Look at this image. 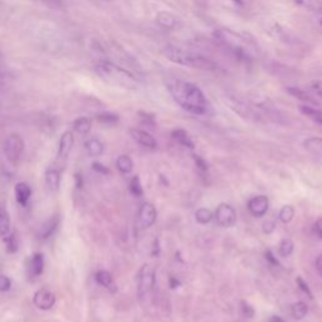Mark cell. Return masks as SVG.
<instances>
[{
    "instance_id": "obj_1",
    "label": "cell",
    "mask_w": 322,
    "mask_h": 322,
    "mask_svg": "<svg viewBox=\"0 0 322 322\" xmlns=\"http://www.w3.org/2000/svg\"><path fill=\"white\" fill-rule=\"evenodd\" d=\"M170 94L183 110L193 115H205L208 101L196 85L182 79H171L166 83Z\"/></svg>"
},
{
    "instance_id": "obj_2",
    "label": "cell",
    "mask_w": 322,
    "mask_h": 322,
    "mask_svg": "<svg viewBox=\"0 0 322 322\" xmlns=\"http://www.w3.org/2000/svg\"><path fill=\"white\" fill-rule=\"evenodd\" d=\"M97 73L102 78H105L109 83H112L118 87L127 88V90H135L138 88V79L131 72L125 68L120 67L114 62L102 59L96 66Z\"/></svg>"
},
{
    "instance_id": "obj_3",
    "label": "cell",
    "mask_w": 322,
    "mask_h": 322,
    "mask_svg": "<svg viewBox=\"0 0 322 322\" xmlns=\"http://www.w3.org/2000/svg\"><path fill=\"white\" fill-rule=\"evenodd\" d=\"M165 56L170 62L176 63V65L184 66V67L196 68V69L203 70H215L218 68L217 63H214L211 59L196 54V53L187 52L182 48L169 46L165 48Z\"/></svg>"
},
{
    "instance_id": "obj_4",
    "label": "cell",
    "mask_w": 322,
    "mask_h": 322,
    "mask_svg": "<svg viewBox=\"0 0 322 322\" xmlns=\"http://www.w3.org/2000/svg\"><path fill=\"white\" fill-rule=\"evenodd\" d=\"M138 296H146L155 284V270L150 264H144L138 272Z\"/></svg>"
},
{
    "instance_id": "obj_5",
    "label": "cell",
    "mask_w": 322,
    "mask_h": 322,
    "mask_svg": "<svg viewBox=\"0 0 322 322\" xmlns=\"http://www.w3.org/2000/svg\"><path fill=\"white\" fill-rule=\"evenodd\" d=\"M24 150V141L17 134H13V135L8 136L4 141V153L5 156L13 162H17L21 158L22 153Z\"/></svg>"
},
{
    "instance_id": "obj_6",
    "label": "cell",
    "mask_w": 322,
    "mask_h": 322,
    "mask_svg": "<svg viewBox=\"0 0 322 322\" xmlns=\"http://www.w3.org/2000/svg\"><path fill=\"white\" fill-rule=\"evenodd\" d=\"M224 102L226 105H228V107H230L235 114H238L239 116L244 118H248V120H255L257 118V114L253 110V107L251 105L246 102V101H242L239 98L234 96H226L224 98Z\"/></svg>"
},
{
    "instance_id": "obj_7",
    "label": "cell",
    "mask_w": 322,
    "mask_h": 322,
    "mask_svg": "<svg viewBox=\"0 0 322 322\" xmlns=\"http://www.w3.org/2000/svg\"><path fill=\"white\" fill-rule=\"evenodd\" d=\"M215 219H217L218 224L224 228H230L237 222V213L229 204H220L215 210Z\"/></svg>"
},
{
    "instance_id": "obj_8",
    "label": "cell",
    "mask_w": 322,
    "mask_h": 322,
    "mask_svg": "<svg viewBox=\"0 0 322 322\" xmlns=\"http://www.w3.org/2000/svg\"><path fill=\"white\" fill-rule=\"evenodd\" d=\"M33 302L38 308L43 311L50 310L56 303V295L48 288H41L34 293Z\"/></svg>"
},
{
    "instance_id": "obj_9",
    "label": "cell",
    "mask_w": 322,
    "mask_h": 322,
    "mask_svg": "<svg viewBox=\"0 0 322 322\" xmlns=\"http://www.w3.org/2000/svg\"><path fill=\"white\" fill-rule=\"evenodd\" d=\"M155 21L161 28H164V29L167 30L179 29V28L183 25L182 19L176 17V15H174L173 13L169 12H159L158 14H156Z\"/></svg>"
},
{
    "instance_id": "obj_10",
    "label": "cell",
    "mask_w": 322,
    "mask_h": 322,
    "mask_svg": "<svg viewBox=\"0 0 322 322\" xmlns=\"http://www.w3.org/2000/svg\"><path fill=\"white\" fill-rule=\"evenodd\" d=\"M156 209L151 203H144L138 210V223L142 228H149L156 220Z\"/></svg>"
},
{
    "instance_id": "obj_11",
    "label": "cell",
    "mask_w": 322,
    "mask_h": 322,
    "mask_svg": "<svg viewBox=\"0 0 322 322\" xmlns=\"http://www.w3.org/2000/svg\"><path fill=\"white\" fill-rule=\"evenodd\" d=\"M268 205H270V200L267 196L258 195L249 200L248 209L254 217H263L268 210Z\"/></svg>"
},
{
    "instance_id": "obj_12",
    "label": "cell",
    "mask_w": 322,
    "mask_h": 322,
    "mask_svg": "<svg viewBox=\"0 0 322 322\" xmlns=\"http://www.w3.org/2000/svg\"><path fill=\"white\" fill-rule=\"evenodd\" d=\"M73 142H74V138L73 134L70 131H66L63 132V135L61 136V140H59V145H58V160H66L69 155L70 150L73 147Z\"/></svg>"
},
{
    "instance_id": "obj_13",
    "label": "cell",
    "mask_w": 322,
    "mask_h": 322,
    "mask_svg": "<svg viewBox=\"0 0 322 322\" xmlns=\"http://www.w3.org/2000/svg\"><path fill=\"white\" fill-rule=\"evenodd\" d=\"M130 134H131L132 138L135 141H138V144L142 145L145 147H149V149H155L158 146V142H156L155 138H154L151 134L144 131V130L140 129H131L130 130Z\"/></svg>"
},
{
    "instance_id": "obj_14",
    "label": "cell",
    "mask_w": 322,
    "mask_h": 322,
    "mask_svg": "<svg viewBox=\"0 0 322 322\" xmlns=\"http://www.w3.org/2000/svg\"><path fill=\"white\" fill-rule=\"evenodd\" d=\"M14 191L17 202L21 205H23V207H25V205L28 204V200L30 199V195H32V189H30L29 185L24 182L18 183V184L15 185Z\"/></svg>"
},
{
    "instance_id": "obj_15",
    "label": "cell",
    "mask_w": 322,
    "mask_h": 322,
    "mask_svg": "<svg viewBox=\"0 0 322 322\" xmlns=\"http://www.w3.org/2000/svg\"><path fill=\"white\" fill-rule=\"evenodd\" d=\"M58 224H59V218L57 217V215L50 217L49 219L46 220V222L41 226V228H39V237H41L42 239H47V238H49L50 235L54 233V230L57 229Z\"/></svg>"
},
{
    "instance_id": "obj_16",
    "label": "cell",
    "mask_w": 322,
    "mask_h": 322,
    "mask_svg": "<svg viewBox=\"0 0 322 322\" xmlns=\"http://www.w3.org/2000/svg\"><path fill=\"white\" fill-rule=\"evenodd\" d=\"M286 91H287V93H290L292 97H295V98H297L299 101H301V102L305 103V105H310V106L317 105V102L315 101L314 97L311 96L310 93H307L306 91H303V90H301V88L287 87L286 88Z\"/></svg>"
},
{
    "instance_id": "obj_17",
    "label": "cell",
    "mask_w": 322,
    "mask_h": 322,
    "mask_svg": "<svg viewBox=\"0 0 322 322\" xmlns=\"http://www.w3.org/2000/svg\"><path fill=\"white\" fill-rule=\"evenodd\" d=\"M85 149L87 151V154L92 158H97V156H101L105 151V145L101 140L96 138H92L90 140H87L85 142Z\"/></svg>"
},
{
    "instance_id": "obj_18",
    "label": "cell",
    "mask_w": 322,
    "mask_h": 322,
    "mask_svg": "<svg viewBox=\"0 0 322 322\" xmlns=\"http://www.w3.org/2000/svg\"><path fill=\"white\" fill-rule=\"evenodd\" d=\"M96 279L102 287L107 288L110 292H116V290H117V288H116V283H115L114 281V277H112V275L109 271H98L96 275Z\"/></svg>"
},
{
    "instance_id": "obj_19",
    "label": "cell",
    "mask_w": 322,
    "mask_h": 322,
    "mask_svg": "<svg viewBox=\"0 0 322 322\" xmlns=\"http://www.w3.org/2000/svg\"><path fill=\"white\" fill-rule=\"evenodd\" d=\"M44 270V257L42 253H34L29 262V275L32 277H38Z\"/></svg>"
},
{
    "instance_id": "obj_20",
    "label": "cell",
    "mask_w": 322,
    "mask_h": 322,
    "mask_svg": "<svg viewBox=\"0 0 322 322\" xmlns=\"http://www.w3.org/2000/svg\"><path fill=\"white\" fill-rule=\"evenodd\" d=\"M303 146L308 153L314 154L317 158L322 159V138H310L305 140Z\"/></svg>"
},
{
    "instance_id": "obj_21",
    "label": "cell",
    "mask_w": 322,
    "mask_h": 322,
    "mask_svg": "<svg viewBox=\"0 0 322 322\" xmlns=\"http://www.w3.org/2000/svg\"><path fill=\"white\" fill-rule=\"evenodd\" d=\"M46 185L49 190H58L61 185V173L57 169H49L46 173Z\"/></svg>"
},
{
    "instance_id": "obj_22",
    "label": "cell",
    "mask_w": 322,
    "mask_h": 322,
    "mask_svg": "<svg viewBox=\"0 0 322 322\" xmlns=\"http://www.w3.org/2000/svg\"><path fill=\"white\" fill-rule=\"evenodd\" d=\"M299 111L305 115V116H307L308 118H311V120L315 121V122H317L319 125H321L322 126V111L321 110L316 109L315 106L305 105V103H303V105L299 106Z\"/></svg>"
},
{
    "instance_id": "obj_23",
    "label": "cell",
    "mask_w": 322,
    "mask_h": 322,
    "mask_svg": "<svg viewBox=\"0 0 322 322\" xmlns=\"http://www.w3.org/2000/svg\"><path fill=\"white\" fill-rule=\"evenodd\" d=\"M91 127H92L91 118L86 117V116L76 118L73 122V130L77 132V134H79V135H87L88 132L91 131Z\"/></svg>"
},
{
    "instance_id": "obj_24",
    "label": "cell",
    "mask_w": 322,
    "mask_h": 322,
    "mask_svg": "<svg viewBox=\"0 0 322 322\" xmlns=\"http://www.w3.org/2000/svg\"><path fill=\"white\" fill-rule=\"evenodd\" d=\"M171 136L175 141H178L179 144L183 145L185 147H189V149H194V141L191 140L190 136L187 135V132L185 130L182 129H176L171 132Z\"/></svg>"
},
{
    "instance_id": "obj_25",
    "label": "cell",
    "mask_w": 322,
    "mask_h": 322,
    "mask_svg": "<svg viewBox=\"0 0 322 322\" xmlns=\"http://www.w3.org/2000/svg\"><path fill=\"white\" fill-rule=\"evenodd\" d=\"M10 233V217L3 205H0V237H6Z\"/></svg>"
},
{
    "instance_id": "obj_26",
    "label": "cell",
    "mask_w": 322,
    "mask_h": 322,
    "mask_svg": "<svg viewBox=\"0 0 322 322\" xmlns=\"http://www.w3.org/2000/svg\"><path fill=\"white\" fill-rule=\"evenodd\" d=\"M116 166L120 170V173L122 174H130L134 167V162H132L131 158L127 155H121L116 160Z\"/></svg>"
},
{
    "instance_id": "obj_27",
    "label": "cell",
    "mask_w": 322,
    "mask_h": 322,
    "mask_svg": "<svg viewBox=\"0 0 322 322\" xmlns=\"http://www.w3.org/2000/svg\"><path fill=\"white\" fill-rule=\"evenodd\" d=\"M293 248H295L293 240L290 239V238H284L278 244V254L281 257H288L293 252Z\"/></svg>"
},
{
    "instance_id": "obj_28",
    "label": "cell",
    "mask_w": 322,
    "mask_h": 322,
    "mask_svg": "<svg viewBox=\"0 0 322 322\" xmlns=\"http://www.w3.org/2000/svg\"><path fill=\"white\" fill-rule=\"evenodd\" d=\"M307 312L308 308L305 302H296L292 305V316L296 320H302L306 317Z\"/></svg>"
},
{
    "instance_id": "obj_29",
    "label": "cell",
    "mask_w": 322,
    "mask_h": 322,
    "mask_svg": "<svg viewBox=\"0 0 322 322\" xmlns=\"http://www.w3.org/2000/svg\"><path fill=\"white\" fill-rule=\"evenodd\" d=\"M195 219L196 222L200 224H208L211 219H213V213L209 209L202 208L199 210H196L195 213Z\"/></svg>"
},
{
    "instance_id": "obj_30",
    "label": "cell",
    "mask_w": 322,
    "mask_h": 322,
    "mask_svg": "<svg viewBox=\"0 0 322 322\" xmlns=\"http://www.w3.org/2000/svg\"><path fill=\"white\" fill-rule=\"evenodd\" d=\"M293 217H295V209L291 205H284L279 211V220L284 224L290 223L293 219Z\"/></svg>"
},
{
    "instance_id": "obj_31",
    "label": "cell",
    "mask_w": 322,
    "mask_h": 322,
    "mask_svg": "<svg viewBox=\"0 0 322 322\" xmlns=\"http://www.w3.org/2000/svg\"><path fill=\"white\" fill-rule=\"evenodd\" d=\"M130 191H131V194L134 196H142V194H144L142 185H141L138 176H134L131 182H130Z\"/></svg>"
},
{
    "instance_id": "obj_32",
    "label": "cell",
    "mask_w": 322,
    "mask_h": 322,
    "mask_svg": "<svg viewBox=\"0 0 322 322\" xmlns=\"http://www.w3.org/2000/svg\"><path fill=\"white\" fill-rule=\"evenodd\" d=\"M97 120L100 121L102 123H107V125H114L118 121V116L115 114H111V112H103V114H100L97 116Z\"/></svg>"
},
{
    "instance_id": "obj_33",
    "label": "cell",
    "mask_w": 322,
    "mask_h": 322,
    "mask_svg": "<svg viewBox=\"0 0 322 322\" xmlns=\"http://www.w3.org/2000/svg\"><path fill=\"white\" fill-rule=\"evenodd\" d=\"M44 4L54 10H62L65 8V1L63 0H42Z\"/></svg>"
},
{
    "instance_id": "obj_34",
    "label": "cell",
    "mask_w": 322,
    "mask_h": 322,
    "mask_svg": "<svg viewBox=\"0 0 322 322\" xmlns=\"http://www.w3.org/2000/svg\"><path fill=\"white\" fill-rule=\"evenodd\" d=\"M8 252L9 253H15L18 251V246H19V243H18V238L15 237V234H12L10 237L8 238Z\"/></svg>"
},
{
    "instance_id": "obj_35",
    "label": "cell",
    "mask_w": 322,
    "mask_h": 322,
    "mask_svg": "<svg viewBox=\"0 0 322 322\" xmlns=\"http://www.w3.org/2000/svg\"><path fill=\"white\" fill-rule=\"evenodd\" d=\"M12 287V281L4 275H0V292H6Z\"/></svg>"
},
{
    "instance_id": "obj_36",
    "label": "cell",
    "mask_w": 322,
    "mask_h": 322,
    "mask_svg": "<svg viewBox=\"0 0 322 322\" xmlns=\"http://www.w3.org/2000/svg\"><path fill=\"white\" fill-rule=\"evenodd\" d=\"M310 87H311V90H312V91H314L315 93L320 97V98H322V81L321 79H315V81H312V82L310 83Z\"/></svg>"
},
{
    "instance_id": "obj_37",
    "label": "cell",
    "mask_w": 322,
    "mask_h": 322,
    "mask_svg": "<svg viewBox=\"0 0 322 322\" xmlns=\"http://www.w3.org/2000/svg\"><path fill=\"white\" fill-rule=\"evenodd\" d=\"M242 306H243V307H242V310H243L244 316L248 317V319H252V317L254 316V308H253L251 305H248L247 302H243V303H242Z\"/></svg>"
},
{
    "instance_id": "obj_38",
    "label": "cell",
    "mask_w": 322,
    "mask_h": 322,
    "mask_svg": "<svg viewBox=\"0 0 322 322\" xmlns=\"http://www.w3.org/2000/svg\"><path fill=\"white\" fill-rule=\"evenodd\" d=\"M92 167H93V170H96L97 173H101V174H103V175H109L110 174V170L107 169L105 165L101 164V162H93Z\"/></svg>"
},
{
    "instance_id": "obj_39",
    "label": "cell",
    "mask_w": 322,
    "mask_h": 322,
    "mask_svg": "<svg viewBox=\"0 0 322 322\" xmlns=\"http://www.w3.org/2000/svg\"><path fill=\"white\" fill-rule=\"evenodd\" d=\"M297 283H299V288H301V290L303 291L306 295H308V297H310V299H312V293H311L310 288H308V284L305 283V281H303L301 277H299V278H297Z\"/></svg>"
},
{
    "instance_id": "obj_40",
    "label": "cell",
    "mask_w": 322,
    "mask_h": 322,
    "mask_svg": "<svg viewBox=\"0 0 322 322\" xmlns=\"http://www.w3.org/2000/svg\"><path fill=\"white\" fill-rule=\"evenodd\" d=\"M293 1H295L299 6H301V8H305V9L314 8V0H293Z\"/></svg>"
},
{
    "instance_id": "obj_41",
    "label": "cell",
    "mask_w": 322,
    "mask_h": 322,
    "mask_svg": "<svg viewBox=\"0 0 322 322\" xmlns=\"http://www.w3.org/2000/svg\"><path fill=\"white\" fill-rule=\"evenodd\" d=\"M276 229V223L272 222V220H268L263 224V231L267 233V234H271L272 231H275Z\"/></svg>"
},
{
    "instance_id": "obj_42",
    "label": "cell",
    "mask_w": 322,
    "mask_h": 322,
    "mask_svg": "<svg viewBox=\"0 0 322 322\" xmlns=\"http://www.w3.org/2000/svg\"><path fill=\"white\" fill-rule=\"evenodd\" d=\"M266 259L268 262H270L271 264H272V266H279V262L277 261V258L275 257V254H273L272 253V251H270V249H268V251H267L266 252Z\"/></svg>"
},
{
    "instance_id": "obj_43",
    "label": "cell",
    "mask_w": 322,
    "mask_h": 322,
    "mask_svg": "<svg viewBox=\"0 0 322 322\" xmlns=\"http://www.w3.org/2000/svg\"><path fill=\"white\" fill-rule=\"evenodd\" d=\"M194 160H195L196 166L199 167L200 170H203V171H207V169H208V166H207V162H205V161L203 160L199 155H194Z\"/></svg>"
},
{
    "instance_id": "obj_44",
    "label": "cell",
    "mask_w": 322,
    "mask_h": 322,
    "mask_svg": "<svg viewBox=\"0 0 322 322\" xmlns=\"http://www.w3.org/2000/svg\"><path fill=\"white\" fill-rule=\"evenodd\" d=\"M314 231L317 237L322 239V218H320V219L314 224Z\"/></svg>"
},
{
    "instance_id": "obj_45",
    "label": "cell",
    "mask_w": 322,
    "mask_h": 322,
    "mask_svg": "<svg viewBox=\"0 0 322 322\" xmlns=\"http://www.w3.org/2000/svg\"><path fill=\"white\" fill-rule=\"evenodd\" d=\"M316 270H317V272H319L320 275L322 276V255L317 257V259H316Z\"/></svg>"
},
{
    "instance_id": "obj_46",
    "label": "cell",
    "mask_w": 322,
    "mask_h": 322,
    "mask_svg": "<svg viewBox=\"0 0 322 322\" xmlns=\"http://www.w3.org/2000/svg\"><path fill=\"white\" fill-rule=\"evenodd\" d=\"M267 322H286V321L279 316H272Z\"/></svg>"
},
{
    "instance_id": "obj_47",
    "label": "cell",
    "mask_w": 322,
    "mask_h": 322,
    "mask_svg": "<svg viewBox=\"0 0 322 322\" xmlns=\"http://www.w3.org/2000/svg\"><path fill=\"white\" fill-rule=\"evenodd\" d=\"M317 22H319L320 26L322 28V10H320V12L317 13Z\"/></svg>"
},
{
    "instance_id": "obj_48",
    "label": "cell",
    "mask_w": 322,
    "mask_h": 322,
    "mask_svg": "<svg viewBox=\"0 0 322 322\" xmlns=\"http://www.w3.org/2000/svg\"><path fill=\"white\" fill-rule=\"evenodd\" d=\"M233 1H234V3H237V4H239V5H242V4H243V0H233Z\"/></svg>"
}]
</instances>
